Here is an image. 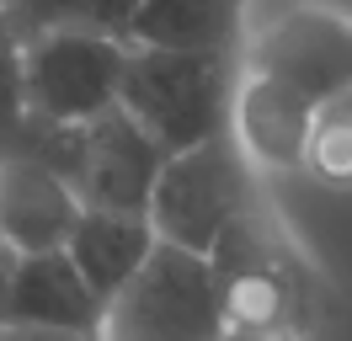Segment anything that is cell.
Returning a JSON list of instances; mask_svg holds the SVG:
<instances>
[{
	"mask_svg": "<svg viewBox=\"0 0 352 341\" xmlns=\"http://www.w3.org/2000/svg\"><path fill=\"white\" fill-rule=\"evenodd\" d=\"M214 283L224 298V325L230 331H267V336H299L315 331L326 309V288L309 267V256L294 245L272 203L245 208L219 245L208 251Z\"/></svg>",
	"mask_w": 352,
	"mask_h": 341,
	"instance_id": "cell-1",
	"label": "cell"
},
{
	"mask_svg": "<svg viewBox=\"0 0 352 341\" xmlns=\"http://www.w3.org/2000/svg\"><path fill=\"white\" fill-rule=\"evenodd\" d=\"M235 54H171V48H133L118 107L150 133L166 155H187L230 133L235 118Z\"/></svg>",
	"mask_w": 352,
	"mask_h": 341,
	"instance_id": "cell-2",
	"label": "cell"
},
{
	"mask_svg": "<svg viewBox=\"0 0 352 341\" xmlns=\"http://www.w3.org/2000/svg\"><path fill=\"white\" fill-rule=\"evenodd\" d=\"M241 69L320 112L352 91V21L320 0H251Z\"/></svg>",
	"mask_w": 352,
	"mask_h": 341,
	"instance_id": "cell-3",
	"label": "cell"
},
{
	"mask_svg": "<svg viewBox=\"0 0 352 341\" xmlns=\"http://www.w3.org/2000/svg\"><path fill=\"white\" fill-rule=\"evenodd\" d=\"M267 197L262 170L245 160V149L235 144V133H224L203 149L171 155L160 170V187L150 203V224L166 245L208 256L219 245V234L241 219L245 208H256Z\"/></svg>",
	"mask_w": 352,
	"mask_h": 341,
	"instance_id": "cell-4",
	"label": "cell"
},
{
	"mask_svg": "<svg viewBox=\"0 0 352 341\" xmlns=\"http://www.w3.org/2000/svg\"><path fill=\"white\" fill-rule=\"evenodd\" d=\"M224 331V298L208 256L166 240L102 320V341H219Z\"/></svg>",
	"mask_w": 352,
	"mask_h": 341,
	"instance_id": "cell-5",
	"label": "cell"
},
{
	"mask_svg": "<svg viewBox=\"0 0 352 341\" xmlns=\"http://www.w3.org/2000/svg\"><path fill=\"white\" fill-rule=\"evenodd\" d=\"M133 43L96 38V32H48L27 43V107L32 118L65 128H86L118 112L123 75H129Z\"/></svg>",
	"mask_w": 352,
	"mask_h": 341,
	"instance_id": "cell-6",
	"label": "cell"
},
{
	"mask_svg": "<svg viewBox=\"0 0 352 341\" xmlns=\"http://www.w3.org/2000/svg\"><path fill=\"white\" fill-rule=\"evenodd\" d=\"M166 160L171 155L118 107L107 118L86 123V144H80V166H75V192L96 213H144L150 219V203H155Z\"/></svg>",
	"mask_w": 352,
	"mask_h": 341,
	"instance_id": "cell-7",
	"label": "cell"
},
{
	"mask_svg": "<svg viewBox=\"0 0 352 341\" xmlns=\"http://www.w3.org/2000/svg\"><path fill=\"white\" fill-rule=\"evenodd\" d=\"M102 320H107V304L91 294V283L69 261V251L22 256L16 261L0 331H54V336L102 341Z\"/></svg>",
	"mask_w": 352,
	"mask_h": 341,
	"instance_id": "cell-8",
	"label": "cell"
},
{
	"mask_svg": "<svg viewBox=\"0 0 352 341\" xmlns=\"http://www.w3.org/2000/svg\"><path fill=\"white\" fill-rule=\"evenodd\" d=\"M80 213L86 203L69 187V176H59L43 160H27V155L0 160V240L16 256L65 251Z\"/></svg>",
	"mask_w": 352,
	"mask_h": 341,
	"instance_id": "cell-9",
	"label": "cell"
},
{
	"mask_svg": "<svg viewBox=\"0 0 352 341\" xmlns=\"http://www.w3.org/2000/svg\"><path fill=\"white\" fill-rule=\"evenodd\" d=\"M309 123H315V107H305L283 85L241 69L230 133H235V144L245 149V160L262 170V176H299L305 170Z\"/></svg>",
	"mask_w": 352,
	"mask_h": 341,
	"instance_id": "cell-10",
	"label": "cell"
},
{
	"mask_svg": "<svg viewBox=\"0 0 352 341\" xmlns=\"http://www.w3.org/2000/svg\"><path fill=\"white\" fill-rule=\"evenodd\" d=\"M251 0H139L133 48H171V54H235L245 48Z\"/></svg>",
	"mask_w": 352,
	"mask_h": 341,
	"instance_id": "cell-11",
	"label": "cell"
},
{
	"mask_svg": "<svg viewBox=\"0 0 352 341\" xmlns=\"http://www.w3.org/2000/svg\"><path fill=\"white\" fill-rule=\"evenodd\" d=\"M155 245H160V234H155V224L144 213H96V208H86L65 251H69V261L80 267V277L91 283V294L102 298V304H112V298L139 277V267L155 256Z\"/></svg>",
	"mask_w": 352,
	"mask_h": 341,
	"instance_id": "cell-12",
	"label": "cell"
},
{
	"mask_svg": "<svg viewBox=\"0 0 352 341\" xmlns=\"http://www.w3.org/2000/svg\"><path fill=\"white\" fill-rule=\"evenodd\" d=\"M139 0H11L0 21L22 43L48 32H96V38H133Z\"/></svg>",
	"mask_w": 352,
	"mask_h": 341,
	"instance_id": "cell-13",
	"label": "cell"
},
{
	"mask_svg": "<svg viewBox=\"0 0 352 341\" xmlns=\"http://www.w3.org/2000/svg\"><path fill=\"white\" fill-rule=\"evenodd\" d=\"M305 176L320 182V187H331V192L352 187V91L315 112L309 149H305Z\"/></svg>",
	"mask_w": 352,
	"mask_h": 341,
	"instance_id": "cell-14",
	"label": "cell"
},
{
	"mask_svg": "<svg viewBox=\"0 0 352 341\" xmlns=\"http://www.w3.org/2000/svg\"><path fill=\"white\" fill-rule=\"evenodd\" d=\"M27 43L0 21V160L22 155L27 128H32V107H27Z\"/></svg>",
	"mask_w": 352,
	"mask_h": 341,
	"instance_id": "cell-15",
	"label": "cell"
},
{
	"mask_svg": "<svg viewBox=\"0 0 352 341\" xmlns=\"http://www.w3.org/2000/svg\"><path fill=\"white\" fill-rule=\"evenodd\" d=\"M16 261H22V256H16L11 245H6V240H0V315H6V294H11V277H16Z\"/></svg>",
	"mask_w": 352,
	"mask_h": 341,
	"instance_id": "cell-16",
	"label": "cell"
},
{
	"mask_svg": "<svg viewBox=\"0 0 352 341\" xmlns=\"http://www.w3.org/2000/svg\"><path fill=\"white\" fill-rule=\"evenodd\" d=\"M0 341H86V336H54V331H0Z\"/></svg>",
	"mask_w": 352,
	"mask_h": 341,
	"instance_id": "cell-17",
	"label": "cell"
},
{
	"mask_svg": "<svg viewBox=\"0 0 352 341\" xmlns=\"http://www.w3.org/2000/svg\"><path fill=\"white\" fill-rule=\"evenodd\" d=\"M219 341H299V336H267V331H224Z\"/></svg>",
	"mask_w": 352,
	"mask_h": 341,
	"instance_id": "cell-18",
	"label": "cell"
},
{
	"mask_svg": "<svg viewBox=\"0 0 352 341\" xmlns=\"http://www.w3.org/2000/svg\"><path fill=\"white\" fill-rule=\"evenodd\" d=\"M320 6H331L336 16H347V21H352V0H320Z\"/></svg>",
	"mask_w": 352,
	"mask_h": 341,
	"instance_id": "cell-19",
	"label": "cell"
},
{
	"mask_svg": "<svg viewBox=\"0 0 352 341\" xmlns=\"http://www.w3.org/2000/svg\"><path fill=\"white\" fill-rule=\"evenodd\" d=\"M6 6H11V0H0V11H6Z\"/></svg>",
	"mask_w": 352,
	"mask_h": 341,
	"instance_id": "cell-20",
	"label": "cell"
}]
</instances>
